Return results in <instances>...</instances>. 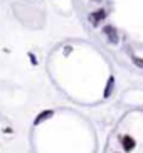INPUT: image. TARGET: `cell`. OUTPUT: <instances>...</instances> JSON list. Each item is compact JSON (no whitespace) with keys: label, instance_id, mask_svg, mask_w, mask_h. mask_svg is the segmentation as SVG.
I'll list each match as a JSON object with an SVG mask.
<instances>
[{"label":"cell","instance_id":"4","mask_svg":"<svg viewBox=\"0 0 143 153\" xmlns=\"http://www.w3.org/2000/svg\"><path fill=\"white\" fill-rule=\"evenodd\" d=\"M49 116H52V111H45V113H42V114H39V116L36 118V125L40 121H44V120H47Z\"/></svg>","mask_w":143,"mask_h":153},{"label":"cell","instance_id":"3","mask_svg":"<svg viewBox=\"0 0 143 153\" xmlns=\"http://www.w3.org/2000/svg\"><path fill=\"white\" fill-rule=\"evenodd\" d=\"M104 17H106V10H98V12H94L91 15V22H93V25H98Z\"/></svg>","mask_w":143,"mask_h":153},{"label":"cell","instance_id":"5","mask_svg":"<svg viewBox=\"0 0 143 153\" xmlns=\"http://www.w3.org/2000/svg\"><path fill=\"white\" fill-rule=\"evenodd\" d=\"M133 62L138 66V68H142L143 69V59H140V57H133Z\"/></svg>","mask_w":143,"mask_h":153},{"label":"cell","instance_id":"1","mask_svg":"<svg viewBox=\"0 0 143 153\" xmlns=\"http://www.w3.org/2000/svg\"><path fill=\"white\" fill-rule=\"evenodd\" d=\"M104 34H106L108 41L111 42V44H116L118 42V32L113 25H106V27H104Z\"/></svg>","mask_w":143,"mask_h":153},{"label":"cell","instance_id":"6","mask_svg":"<svg viewBox=\"0 0 143 153\" xmlns=\"http://www.w3.org/2000/svg\"><path fill=\"white\" fill-rule=\"evenodd\" d=\"M111 89H113V81H109V86H106V91H104V94L109 96V94H111Z\"/></svg>","mask_w":143,"mask_h":153},{"label":"cell","instance_id":"2","mask_svg":"<svg viewBox=\"0 0 143 153\" xmlns=\"http://www.w3.org/2000/svg\"><path fill=\"white\" fill-rule=\"evenodd\" d=\"M121 145H123V148H125L126 152H131L136 143H135V140L131 138L130 135H125V136H121Z\"/></svg>","mask_w":143,"mask_h":153}]
</instances>
